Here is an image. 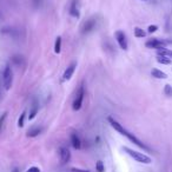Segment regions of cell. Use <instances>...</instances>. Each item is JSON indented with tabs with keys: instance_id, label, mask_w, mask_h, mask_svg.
Returning <instances> with one entry per match:
<instances>
[{
	"instance_id": "obj_28",
	"label": "cell",
	"mask_w": 172,
	"mask_h": 172,
	"mask_svg": "<svg viewBox=\"0 0 172 172\" xmlns=\"http://www.w3.org/2000/svg\"><path fill=\"white\" fill-rule=\"evenodd\" d=\"M141 1H147V0H141Z\"/></svg>"
},
{
	"instance_id": "obj_6",
	"label": "cell",
	"mask_w": 172,
	"mask_h": 172,
	"mask_svg": "<svg viewBox=\"0 0 172 172\" xmlns=\"http://www.w3.org/2000/svg\"><path fill=\"white\" fill-rule=\"evenodd\" d=\"M114 38L117 40V43H118V45L121 50H124L126 51L127 48H129V43H127V38H126V34L123 32V31H117L116 33H114Z\"/></svg>"
},
{
	"instance_id": "obj_13",
	"label": "cell",
	"mask_w": 172,
	"mask_h": 172,
	"mask_svg": "<svg viewBox=\"0 0 172 172\" xmlns=\"http://www.w3.org/2000/svg\"><path fill=\"white\" fill-rule=\"evenodd\" d=\"M70 13L71 15L73 17H77V18H79V11H78V8H77V0H73L72 1V5H71V8H70Z\"/></svg>"
},
{
	"instance_id": "obj_2",
	"label": "cell",
	"mask_w": 172,
	"mask_h": 172,
	"mask_svg": "<svg viewBox=\"0 0 172 172\" xmlns=\"http://www.w3.org/2000/svg\"><path fill=\"white\" fill-rule=\"evenodd\" d=\"M123 151L125 153H127L130 157H132L136 162H138V163H141V164H151L152 163V159L150 158L149 156H146L145 153L143 152H138V151H136V150H132V149H130V147H127V146H123Z\"/></svg>"
},
{
	"instance_id": "obj_17",
	"label": "cell",
	"mask_w": 172,
	"mask_h": 172,
	"mask_svg": "<svg viewBox=\"0 0 172 172\" xmlns=\"http://www.w3.org/2000/svg\"><path fill=\"white\" fill-rule=\"evenodd\" d=\"M133 32H134V37H136V38H144L146 35L145 31H143V30L139 28V27H134Z\"/></svg>"
},
{
	"instance_id": "obj_19",
	"label": "cell",
	"mask_w": 172,
	"mask_h": 172,
	"mask_svg": "<svg viewBox=\"0 0 172 172\" xmlns=\"http://www.w3.org/2000/svg\"><path fill=\"white\" fill-rule=\"evenodd\" d=\"M25 119H26V111H24L20 114L19 120H18V126L19 127H23V126L25 125Z\"/></svg>"
},
{
	"instance_id": "obj_27",
	"label": "cell",
	"mask_w": 172,
	"mask_h": 172,
	"mask_svg": "<svg viewBox=\"0 0 172 172\" xmlns=\"http://www.w3.org/2000/svg\"><path fill=\"white\" fill-rule=\"evenodd\" d=\"M12 172H20V171H19V169H18V167H15V169H13V171Z\"/></svg>"
},
{
	"instance_id": "obj_24",
	"label": "cell",
	"mask_w": 172,
	"mask_h": 172,
	"mask_svg": "<svg viewBox=\"0 0 172 172\" xmlns=\"http://www.w3.org/2000/svg\"><path fill=\"white\" fill-rule=\"evenodd\" d=\"M12 60H13V63H15V64H17V65H20V64H21V57H18V55H15V57H13V58H12Z\"/></svg>"
},
{
	"instance_id": "obj_3",
	"label": "cell",
	"mask_w": 172,
	"mask_h": 172,
	"mask_svg": "<svg viewBox=\"0 0 172 172\" xmlns=\"http://www.w3.org/2000/svg\"><path fill=\"white\" fill-rule=\"evenodd\" d=\"M169 43H172V41H169V40H160V39H157V38H152V39L147 40L145 43V46L147 48H153V50H163V48H165L166 45L169 44Z\"/></svg>"
},
{
	"instance_id": "obj_20",
	"label": "cell",
	"mask_w": 172,
	"mask_h": 172,
	"mask_svg": "<svg viewBox=\"0 0 172 172\" xmlns=\"http://www.w3.org/2000/svg\"><path fill=\"white\" fill-rule=\"evenodd\" d=\"M96 170L98 172H105V166H104V163L101 160H98L96 163Z\"/></svg>"
},
{
	"instance_id": "obj_10",
	"label": "cell",
	"mask_w": 172,
	"mask_h": 172,
	"mask_svg": "<svg viewBox=\"0 0 172 172\" xmlns=\"http://www.w3.org/2000/svg\"><path fill=\"white\" fill-rule=\"evenodd\" d=\"M151 76L156 79H167V74L158 68H152L151 70Z\"/></svg>"
},
{
	"instance_id": "obj_16",
	"label": "cell",
	"mask_w": 172,
	"mask_h": 172,
	"mask_svg": "<svg viewBox=\"0 0 172 172\" xmlns=\"http://www.w3.org/2000/svg\"><path fill=\"white\" fill-rule=\"evenodd\" d=\"M54 52L57 54H59L61 52V37H58L55 39V43H54Z\"/></svg>"
},
{
	"instance_id": "obj_15",
	"label": "cell",
	"mask_w": 172,
	"mask_h": 172,
	"mask_svg": "<svg viewBox=\"0 0 172 172\" xmlns=\"http://www.w3.org/2000/svg\"><path fill=\"white\" fill-rule=\"evenodd\" d=\"M157 61L162 65H170L171 64V59L167 57H163V55H158L157 57Z\"/></svg>"
},
{
	"instance_id": "obj_9",
	"label": "cell",
	"mask_w": 172,
	"mask_h": 172,
	"mask_svg": "<svg viewBox=\"0 0 172 172\" xmlns=\"http://www.w3.org/2000/svg\"><path fill=\"white\" fill-rule=\"evenodd\" d=\"M76 67H77V63H72L70 66L67 67L64 72V76H63V79L64 80H70L72 78L73 73L76 71Z\"/></svg>"
},
{
	"instance_id": "obj_5",
	"label": "cell",
	"mask_w": 172,
	"mask_h": 172,
	"mask_svg": "<svg viewBox=\"0 0 172 172\" xmlns=\"http://www.w3.org/2000/svg\"><path fill=\"white\" fill-rule=\"evenodd\" d=\"M84 96H85V90H84V86H80L78 92H77V96L73 100L72 104V109L74 111H79L81 109V105H83V100H84Z\"/></svg>"
},
{
	"instance_id": "obj_1",
	"label": "cell",
	"mask_w": 172,
	"mask_h": 172,
	"mask_svg": "<svg viewBox=\"0 0 172 172\" xmlns=\"http://www.w3.org/2000/svg\"><path fill=\"white\" fill-rule=\"evenodd\" d=\"M107 120H109L110 125L112 126V127L114 129V130H116V131H117V132L120 133L121 136H125L126 138L129 139L130 141H132L134 145H137L138 147L143 149V150H145V151H147V152L150 151V147H149V146H146L144 143H141V141H140V140H139V139L137 138V137H136L133 133L129 132L125 127L121 125V124H119V123L114 119V118H112V117H109V118H107Z\"/></svg>"
},
{
	"instance_id": "obj_12",
	"label": "cell",
	"mask_w": 172,
	"mask_h": 172,
	"mask_svg": "<svg viewBox=\"0 0 172 172\" xmlns=\"http://www.w3.org/2000/svg\"><path fill=\"white\" fill-rule=\"evenodd\" d=\"M40 132H41V127H39V126H34V127L30 129V130L27 131L26 136L27 137H30V138H34V137L39 136Z\"/></svg>"
},
{
	"instance_id": "obj_18",
	"label": "cell",
	"mask_w": 172,
	"mask_h": 172,
	"mask_svg": "<svg viewBox=\"0 0 172 172\" xmlns=\"http://www.w3.org/2000/svg\"><path fill=\"white\" fill-rule=\"evenodd\" d=\"M158 55H163V57H167V58H172V50H166V48H163V50H159Z\"/></svg>"
},
{
	"instance_id": "obj_4",
	"label": "cell",
	"mask_w": 172,
	"mask_h": 172,
	"mask_svg": "<svg viewBox=\"0 0 172 172\" xmlns=\"http://www.w3.org/2000/svg\"><path fill=\"white\" fill-rule=\"evenodd\" d=\"M2 79H4V86L7 91L12 87L13 84V72H12V68L10 65H7L4 70V74H2Z\"/></svg>"
},
{
	"instance_id": "obj_22",
	"label": "cell",
	"mask_w": 172,
	"mask_h": 172,
	"mask_svg": "<svg viewBox=\"0 0 172 172\" xmlns=\"http://www.w3.org/2000/svg\"><path fill=\"white\" fill-rule=\"evenodd\" d=\"M157 30H158V26H157V25H151V26H149V28H147V32H149V33H154Z\"/></svg>"
},
{
	"instance_id": "obj_14",
	"label": "cell",
	"mask_w": 172,
	"mask_h": 172,
	"mask_svg": "<svg viewBox=\"0 0 172 172\" xmlns=\"http://www.w3.org/2000/svg\"><path fill=\"white\" fill-rule=\"evenodd\" d=\"M38 110H39V105L37 104V103H34L33 106H32V109H31V111H30V114H28V119L32 120L35 118V116H37V113H38Z\"/></svg>"
},
{
	"instance_id": "obj_21",
	"label": "cell",
	"mask_w": 172,
	"mask_h": 172,
	"mask_svg": "<svg viewBox=\"0 0 172 172\" xmlns=\"http://www.w3.org/2000/svg\"><path fill=\"white\" fill-rule=\"evenodd\" d=\"M164 93H165L167 97H172V86L170 84H166L164 86Z\"/></svg>"
},
{
	"instance_id": "obj_23",
	"label": "cell",
	"mask_w": 172,
	"mask_h": 172,
	"mask_svg": "<svg viewBox=\"0 0 172 172\" xmlns=\"http://www.w3.org/2000/svg\"><path fill=\"white\" fill-rule=\"evenodd\" d=\"M7 117V112L2 113V116L0 117V130H1V127H2V125H4V121H5V119H6Z\"/></svg>"
},
{
	"instance_id": "obj_11",
	"label": "cell",
	"mask_w": 172,
	"mask_h": 172,
	"mask_svg": "<svg viewBox=\"0 0 172 172\" xmlns=\"http://www.w3.org/2000/svg\"><path fill=\"white\" fill-rule=\"evenodd\" d=\"M71 144H72V146L76 150H79L80 147H81V141H80L79 136L77 133H72L71 134Z\"/></svg>"
},
{
	"instance_id": "obj_26",
	"label": "cell",
	"mask_w": 172,
	"mask_h": 172,
	"mask_svg": "<svg viewBox=\"0 0 172 172\" xmlns=\"http://www.w3.org/2000/svg\"><path fill=\"white\" fill-rule=\"evenodd\" d=\"M72 171L73 172H90V171H87V170H81V169H77V167H73Z\"/></svg>"
},
{
	"instance_id": "obj_8",
	"label": "cell",
	"mask_w": 172,
	"mask_h": 172,
	"mask_svg": "<svg viewBox=\"0 0 172 172\" xmlns=\"http://www.w3.org/2000/svg\"><path fill=\"white\" fill-rule=\"evenodd\" d=\"M96 19H93V18H91V19L86 20L85 23H84V25H83V27H81V32L83 33H90V32H92L93 30H94V27H96Z\"/></svg>"
},
{
	"instance_id": "obj_7",
	"label": "cell",
	"mask_w": 172,
	"mask_h": 172,
	"mask_svg": "<svg viewBox=\"0 0 172 172\" xmlns=\"http://www.w3.org/2000/svg\"><path fill=\"white\" fill-rule=\"evenodd\" d=\"M59 156H60V160H61L63 164L68 163L70 159H71V152H70V150L67 147H65V146H61L59 149Z\"/></svg>"
},
{
	"instance_id": "obj_25",
	"label": "cell",
	"mask_w": 172,
	"mask_h": 172,
	"mask_svg": "<svg viewBox=\"0 0 172 172\" xmlns=\"http://www.w3.org/2000/svg\"><path fill=\"white\" fill-rule=\"evenodd\" d=\"M26 172H40V169L39 167H37V166H32V167H30Z\"/></svg>"
}]
</instances>
